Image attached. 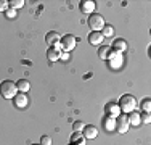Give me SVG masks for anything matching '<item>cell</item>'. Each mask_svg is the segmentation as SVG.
<instances>
[{
  "label": "cell",
  "instance_id": "cell-1",
  "mask_svg": "<svg viewBox=\"0 0 151 145\" xmlns=\"http://www.w3.org/2000/svg\"><path fill=\"white\" fill-rule=\"evenodd\" d=\"M119 110L124 111V115L125 113H132V111L135 110V107H137V100H135V97L134 95H129V94H125V95H122L121 97V100H119Z\"/></svg>",
  "mask_w": 151,
  "mask_h": 145
},
{
  "label": "cell",
  "instance_id": "cell-2",
  "mask_svg": "<svg viewBox=\"0 0 151 145\" xmlns=\"http://www.w3.org/2000/svg\"><path fill=\"white\" fill-rule=\"evenodd\" d=\"M18 89H16V84L13 81H3L2 84H0V94H2L3 99H15Z\"/></svg>",
  "mask_w": 151,
  "mask_h": 145
},
{
  "label": "cell",
  "instance_id": "cell-3",
  "mask_svg": "<svg viewBox=\"0 0 151 145\" xmlns=\"http://www.w3.org/2000/svg\"><path fill=\"white\" fill-rule=\"evenodd\" d=\"M87 24H88L90 29H93V31H100V29L105 28V20H103L101 14L92 13L90 16H88V20H87Z\"/></svg>",
  "mask_w": 151,
  "mask_h": 145
},
{
  "label": "cell",
  "instance_id": "cell-4",
  "mask_svg": "<svg viewBox=\"0 0 151 145\" xmlns=\"http://www.w3.org/2000/svg\"><path fill=\"white\" fill-rule=\"evenodd\" d=\"M76 44H77V39H76L73 34H66V36H63V37L60 39L58 45L63 49V52H71V50L76 47Z\"/></svg>",
  "mask_w": 151,
  "mask_h": 145
},
{
  "label": "cell",
  "instance_id": "cell-5",
  "mask_svg": "<svg viewBox=\"0 0 151 145\" xmlns=\"http://www.w3.org/2000/svg\"><path fill=\"white\" fill-rule=\"evenodd\" d=\"M116 124H114V128H116V132L119 134H125L129 130V126H130V121H129V116L127 115H121L117 116L116 119Z\"/></svg>",
  "mask_w": 151,
  "mask_h": 145
},
{
  "label": "cell",
  "instance_id": "cell-6",
  "mask_svg": "<svg viewBox=\"0 0 151 145\" xmlns=\"http://www.w3.org/2000/svg\"><path fill=\"white\" fill-rule=\"evenodd\" d=\"M60 39H61V36L56 31H50V32H47V36H45V42L48 44L50 47H58Z\"/></svg>",
  "mask_w": 151,
  "mask_h": 145
},
{
  "label": "cell",
  "instance_id": "cell-7",
  "mask_svg": "<svg viewBox=\"0 0 151 145\" xmlns=\"http://www.w3.org/2000/svg\"><path fill=\"white\" fill-rule=\"evenodd\" d=\"M103 34L101 31H92L90 34H88V42L92 44V45H101L103 44Z\"/></svg>",
  "mask_w": 151,
  "mask_h": 145
},
{
  "label": "cell",
  "instance_id": "cell-8",
  "mask_svg": "<svg viewBox=\"0 0 151 145\" xmlns=\"http://www.w3.org/2000/svg\"><path fill=\"white\" fill-rule=\"evenodd\" d=\"M79 7H81V12L82 13L92 14L93 10H95V2H93V0H82V2L79 3Z\"/></svg>",
  "mask_w": 151,
  "mask_h": 145
},
{
  "label": "cell",
  "instance_id": "cell-9",
  "mask_svg": "<svg viewBox=\"0 0 151 145\" xmlns=\"http://www.w3.org/2000/svg\"><path fill=\"white\" fill-rule=\"evenodd\" d=\"M114 53L116 52H114L113 47H109V45H103V47H100V50H98V57L101 58V60H109Z\"/></svg>",
  "mask_w": 151,
  "mask_h": 145
},
{
  "label": "cell",
  "instance_id": "cell-10",
  "mask_svg": "<svg viewBox=\"0 0 151 145\" xmlns=\"http://www.w3.org/2000/svg\"><path fill=\"white\" fill-rule=\"evenodd\" d=\"M13 102H15V107L18 108H26L27 107V103H29V100H27V95L26 94H16L15 95V99H13Z\"/></svg>",
  "mask_w": 151,
  "mask_h": 145
},
{
  "label": "cell",
  "instance_id": "cell-11",
  "mask_svg": "<svg viewBox=\"0 0 151 145\" xmlns=\"http://www.w3.org/2000/svg\"><path fill=\"white\" fill-rule=\"evenodd\" d=\"M82 136L85 139H95L98 136V128L96 126H85L84 130H82Z\"/></svg>",
  "mask_w": 151,
  "mask_h": 145
},
{
  "label": "cell",
  "instance_id": "cell-12",
  "mask_svg": "<svg viewBox=\"0 0 151 145\" xmlns=\"http://www.w3.org/2000/svg\"><path fill=\"white\" fill-rule=\"evenodd\" d=\"M60 53H61L60 47H50V49L47 50V58H48L50 61H56L60 58Z\"/></svg>",
  "mask_w": 151,
  "mask_h": 145
},
{
  "label": "cell",
  "instance_id": "cell-13",
  "mask_svg": "<svg viewBox=\"0 0 151 145\" xmlns=\"http://www.w3.org/2000/svg\"><path fill=\"white\" fill-rule=\"evenodd\" d=\"M69 145H85L84 136H82L81 132H74V134H73V137H71Z\"/></svg>",
  "mask_w": 151,
  "mask_h": 145
},
{
  "label": "cell",
  "instance_id": "cell-14",
  "mask_svg": "<svg viewBox=\"0 0 151 145\" xmlns=\"http://www.w3.org/2000/svg\"><path fill=\"white\" fill-rule=\"evenodd\" d=\"M16 89L19 90V92L26 94L27 90L31 89V84H29V81H26V79H19V81L16 82Z\"/></svg>",
  "mask_w": 151,
  "mask_h": 145
},
{
  "label": "cell",
  "instance_id": "cell-15",
  "mask_svg": "<svg viewBox=\"0 0 151 145\" xmlns=\"http://www.w3.org/2000/svg\"><path fill=\"white\" fill-rule=\"evenodd\" d=\"M113 49L116 50V52H124V50L127 49V44H125L124 39H116L113 44Z\"/></svg>",
  "mask_w": 151,
  "mask_h": 145
},
{
  "label": "cell",
  "instance_id": "cell-16",
  "mask_svg": "<svg viewBox=\"0 0 151 145\" xmlns=\"http://www.w3.org/2000/svg\"><path fill=\"white\" fill-rule=\"evenodd\" d=\"M129 121H130L132 126H140L142 119H140V115L137 113V111H132V113H130V118H129Z\"/></svg>",
  "mask_w": 151,
  "mask_h": 145
},
{
  "label": "cell",
  "instance_id": "cell-17",
  "mask_svg": "<svg viewBox=\"0 0 151 145\" xmlns=\"http://www.w3.org/2000/svg\"><path fill=\"white\" fill-rule=\"evenodd\" d=\"M106 111H108L109 115H113V116H117L119 107H117V105H114V103H109V105H108V108H106Z\"/></svg>",
  "mask_w": 151,
  "mask_h": 145
},
{
  "label": "cell",
  "instance_id": "cell-18",
  "mask_svg": "<svg viewBox=\"0 0 151 145\" xmlns=\"http://www.w3.org/2000/svg\"><path fill=\"white\" fill-rule=\"evenodd\" d=\"M113 32H114V29L113 26H109V24H105V28H103V37H111L113 36Z\"/></svg>",
  "mask_w": 151,
  "mask_h": 145
},
{
  "label": "cell",
  "instance_id": "cell-19",
  "mask_svg": "<svg viewBox=\"0 0 151 145\" xmlns=\"http://www.w3.org/2000/svg\"><path fill=\"white\" fill-rule=\"evenodd\" d=\"M85 128V124L82 121H74L73 123V129H74V132H82Z\"/></svg>",
  "mask_w": 151,
  "mask_h": 145
},
{
  "label": "cell",
  "instance_id": "cell-20",
  "mask_svg": "<svg viewBox=\"0 0 151 145\" xmlns=\"http://www.w3.org/2000/svg\"><path fill=\"white\" fill-rule=\"evenodd\" d=\"M23 5H24V0H12V2H10V7H12L13 10L21 8Z\"/></svg>",
  "mask_w": 151,
  "mask_h": 145
},
{
  "label": "cell",
  "instance_id": "cell-21",
  "mask_svg": "<svg viewBox=\"0 0 151 145\" xmlns=\"http://www.w3.org/2000/svg\"><path fill=\"white\" fill-rule=\"evenodd\" d=\"M142 108H143V111H146V113H150V110H151V100L150 99H145L142 102Z\"/></svg>",
  "mask_w": 151,
  "mask_h": 145
},
{
  "label": "cell",
  "instance_id": "cell-22",
  "mask_svg": "<svg viewBox=\"0 0 151 145\" xmlns=\"http://www.w3.org/2000/svg\"><path fill=\"white\" fill-rule=\"evenodd\" d=\"M40 145H52V137L42 136V137H40Z\"/></svg>",
  "mask_w": 151,
  "mask_h": 145
},
{
  "label": "cell",
  "instance_id": "cell-23",
  "mask_svg": "<svg viewBox=\"0 0 151 145\" xmlns=\"http://www.w3.org/2000/svg\"><path fill=\"white\" fill-rule=\"evenodd\" d=\"M140 119H142V121L145 123V124H148V123L151 121V116H150V113H146V111H145V113L140 116Z\"/></svg>",
  "mask_w": 151,
  "mask_h": 145
},
{
  "label": "cell",
  "instance_id": "cell-24",
  "mask_svg": "<svg viewBox=\"0 0 151 145\" xmlns=\"http://www.w3.org/2000/svg\"><path fill=\"white\" fill-rule=\"evenodd\" d=\"M8 3L10 2H6V0H0V12H5L8 8Z\"/></svg>",
  "mask_w": 151,
  "mask_h": 145
},
{
  "label": "cell",
  "instance_id": "cell-25",
  "mask_svg": "<svg viewBox=\"0 0 151 145\" xmlns=\"http://www.w3.org/2000/svg\"><path fill=\"white\" fill-rule=\"evenodd\" d=\"M6 18H10V20H13V18H16V12L15 10H6Z\"/></svg>",
  "mask_w": 151,
  "mask_h": 145
},
{
  "label": "cell",
  "instance_id": "cell-26",
  "mask_svg": "<svg viewBox=\"0 0 151 145\" xmlns=\"http://www.w3.org/2000/svg\"><path fill=\"white\" fill-rule=\"evenodd\" d=\"M60 58H61V60H68V58H69V53H68V52H61Z\"/></svg>",
  "mask_w": 151,
  "mask_h": 145
},
{
  "label": "cell",
  "instance_id": "cell-27",
  "mask_svg": "<svg viewBox=\"0 0 151 145\" xmlns=\"http://www.w3.org/2000/svg\"><path fill=\"white\" fill-rule=\"evenodd\" d=\"M31 145H40V144H31Z\"/></svg>",
  "mask_w": 151,
  "mask_h": 145
}]
</instances>
